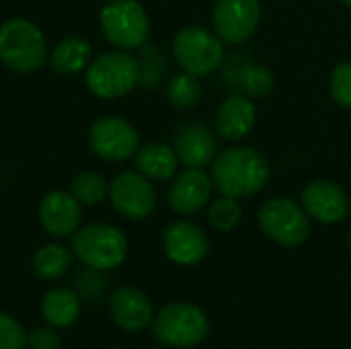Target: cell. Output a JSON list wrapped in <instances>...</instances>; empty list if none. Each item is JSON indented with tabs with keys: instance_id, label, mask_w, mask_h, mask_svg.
I'll return each mask as SVG.
<instances>
[{
	"instance_id": "cell-1",
	"label": "cell",
	"mask_w": 351,
	"mask_h": 349,
	"mask_svg": "<svg viewBox=\"0 0 351 349\" xmlns=\"http://www.w3.org/2000/svg\"><path fill=\"white\" fill-rule=\"evenodd\" d=\"M210 175L218 193L241 200L267 187L271 179V167L259 150L251 146H232L218 152Z\"/></svg>"
},
{
	"instance_id": "cell-2",
	"label": "cell",
	"mask_w": 351,
	"mask_h": 349,
	"mask_svg": "<svg viewBox=\"0 0 351 349\" xmlns=\"http://www.w3.org/2000/svg\"><path fill=\"white\" fill-rule=\"evenodd\" d=\"M47 45L41 29L27 19H8L0 25V62L21 74L43 68Z\"/></svg>"
},
{
	"instance_id": "cell-3",
	"label": "cell",
	"mask_w": 351,
	"mask_h": 349,
	"mask_svg": "<svg viewBox=\"0 0 351 349\" xmlns=\"http://www.w3.org/2000/svg\"><path fill=\"white\" fill-rule=\"evenodd\" d=\"M88 91L99 99H119L130 95L140 84L138 58L125 49L105 51L90 60L84 70Z\"/></svg>"
},
{
	"instance_id": "cell-4",
	"label": "cell",
	"mask_w": 351,
	"mask_h": 349,
	"mask_svg": "<svg viewBox=\"0 0 351 349\" xmlns=\"http://www.w3.org/2000/svg\"><path fill=\"white\" fill-rule=\"evenodd\" d=\"M72 255L86 267L111 272L125 261L128 239L117 226L103 222L86 224L72 234Z\"/></svg>"
},
{
	"instance_id": "cell-5",
	"label": "cell",
	"mask_w": 351,
	"mask_h": 349,
	"mask_svg": "<svg viewBox=\"0 0 351 349\" xmlns=\"http://www.w3.org/2000/svg\"><path fill=\"white\" fill-rule=\"evenodd\" d=\"M152 335L158 344L177 349L199 346L210 331L206 313L193 302H169L152 319Z\"/></svg>"
},
{
	"instance_id": "cell-6",
	"label": "cell",
	"mask_w": 351,
	"mask_h": 349,
	"mask_svg": "<svg viewBox=\"0 0 351 349\" xmlns=\"http://www.w3.org/2000/svg\"><path fill=\"white\" fill-rule=\"evenodd\" d=\"M261 232L280 247L296 249L302 247L311 237V216L300 202L292 197H271L257 214Z\"/></svg>"
},
{
	"instance_id": "cell-7",
	"label": "cell",
	"mask_w": 351,
	"mask_h": 349,
	"mask_svg": "<svg viewBox=\"0 0 351 349\" xmlns=\"http://www.w3.org/2000/svg\"><path fill=\"white\" fill-rule=\"evenodd\" d=\"M99 23L115 49H140L150 35L148 12L138 0H109L99 12Z\"/></svg>"
},
{
	"instance_id": "cell-8",
	"label": "cell",
	"mask_w": 351,
	"mask_h": 349,
	"mask_svg": "<svg viewBox=\"0 0 351 349\" xmlns=\"http://www.w3.org/2000/svg\"><path fill=\"white\" fill-rule=\"evenodd\" d=\"M173 56L183 72L202 78L222 68L224 41L214 33V29L189 25L177 31L173 39Z\"/></svg>"
},
{
	"instance_id": "cell-9",
	"label": "cell",
	"mask_w": 351,
	"mask_h": 349,
	"mask_svg": "<svg viewBox=\"0 0 351 349\" xmlns=\"http://www.w3.org/2000/svg\"><path fill=\"white\" fill-rule=\"evenodd\" d=\"M88 146L99 158L109 163H121L138 152L140 134L128 119L117 115H105L93 121L88 130Z\"/></svg>"
},
{
	"instance_id": "cell-10",
	"label": "cell",
	"mask_w": 351,
	"mask_h": 349,
	"mask_svg": "<svg viewBox=\"0 0 351 349\" xmlns=\"http://www.w3.org/2000/svg\"><path fill=\"white\" fill-rule=\"evenodd\" d=\"M261 23L259 0H216L212 8L214 33L230 45L249 41Z\"/></svg>"
},
{
	"instance_id": "cell-11",
	"label": "cell",
	"mask_w": 351,
	"mask_h": 349,
	"mask_svg": "<svg viewBox=\"0 0 351 349\" xmlns=\"http://www.w3.org/2000/svg\"><path fill=\"white\" fill-rule=\"evenodd\" d=\"M111 206L130 220H144L156 208V189L148 177L138 171H123L109 183Z\"/></svg>"
},
{
	"instance_id": "cell-12",
	"label": "cell",
	"mask_w": 351,
	"mask_h": 349,
	"mask_svg": "<svg viewBox=\"0 0 351 349\" xmlns=\"http://www.w3.org/2000/svg\"><path fill=\"white\" fill-rule=\"evenodd\" d=\"M306 214L321 224H339L351 214L348 191L331 179H313L300 193Z\"/></svg>"
},
{
	"instance_id": "cell-13",
	"label": "cell",
	"mask_w": 351,
	"mask_h": 349,
	"mask_svg": "<svg viewBox=\"0 0 351 349\" xmlns=\"http://www.w3.org/2000/svg\"><path fill=\"white\" fill-rule=\"evenodd\" d=\"M162 249L171 263L181 267H193L208 257L210 239L195 222L177 220L167 226L162 234Z\"/></svg>"
},
{
	"instance_id": "cell-14",
	"label": "cell",
	"mask_w": 351,
	"mask_h": 349,
	"mask_svg": "<svg viewBox=\"0 0 351 349\" xmlns=\"http://www.w3.org/2000/svg\"><path fill=\"white\" fill-rule=\"evenodd\" d=\"M173 148L185 169L212 167L218 156L216 132L202 121H185L175 130Z\"/></svg>"
},
{
	"instance_id": "cell-15",
	"label": "cell",
	"mask_w": 351,
	"mask_h": 349,
	"mask_svg": "<svg viewBox=\"0 0 351 349\" xmlns=\"http://www.w3.org/2000/svg\"><path fill=\"white\" fill-rule=\"evenodd\" d=\"M212 193L214 181L212 175L206 173V169H185L173 177L167 202L175 214L193 216L210 204Z\"/></svg>"
},
{
	"instance_id": "cell-16",
	"label": "cell",
	"mask_w": 351,
	"mask_h": 349,
	"mask_svg": "<svg viewBox=\"0 0 351 349\" xmlns=\"http://www.w3.org/2000/svg\"><path fill=\"white\" fill-rule=\"evenodd\" d=\"M82 210L80 202L62 189L49 191L39 204V222L43 230L56 239H66L80 228Z\"/></svg>"
},
{
	"instance_id": "cell-17",
	"label": "cell",
	"mask_w": 351,
	"mask_h": 349,
	"mask_svg": "<svg viewBox=\"0 0 351 349\" xmlns=\"http://www.w3.org/2000/svg\"><path fill=\"white\" fill-rule=\"evenodd\" d=\"M109 315L113 323L130 333L152 325L154 311L148 296L136 286H117L109 296Z\"/></svg>"
},
{
	"instance_id": "cell-18",
	"label": "cell",
	"mask_w": 351,
	"mask_h": 349,
	"mask_svg": "<svg viewBox=\"0 0 351 349\" xmlns=\"http://www.w3.org/2000/svg\"><path fill=\"white\" fill-rule=\"evenodd\" d=\"M257 125L255 101L243 93H230L216 111V134L228 142L245 140Z\"/></svg>"
},
{
	"instance_id": "cell-19",
	"label": "cell",
	"mask_w": 351,
	"mask_h": 349,
	"mask_svg": "<svg viewBox=\"0 0 351 349\" xmlns=\"http://www.w3.org/2000/svg\"><path fill=\"white\" fill-rule=\"evenodd\" d=\"M138 173L148 177L150 181H171L179 171V158L175 148L162 142H148L138 148L134 154Z\"/></svg>"
},
{
	"instance_id": "cell-20",
	"label": "cell",
	"mask_w": 351,
	"mask_h": 349,
	"mask_svg": "<svg viewBox=\"0 0 351 349\" xmlns=\"http://www.w3.org/2000/svg\"><path fill=\"white\" fill-rule=\"evenodd\" d=\"M80 317V296L70 288L47 290L41 298V319L53 329H68Z\"/></svg>"
},
{
	"instance_id": "cell-21",
	"label": "cell",
	"mask_w": 351,
	"mask_h": 349,
	"mask_svg": "<svg viewBox=\"0 0 351 349\" xmlns=\"http://www.w3.org/2000/svg\"><path fill=\"white\" fill-rule=\"evenodd\" d=\"M93 45L80 35H68L49 53V64L58 74H78L88 68Z\"/></svg>"
},
{
	"instance_id": "cell-22",
	"label": "cell",
	"mask_w": 351,
	"mask_h": 349,
	"mask_svg": "<svg viewBox=\"0 0 351 349\" xmlns=\"http://www.w3.org/2000/svg\"><path fill=\"white\" fill-rule=\"evenodd\" d=\"M232 93H243L251 99H263L276 88V74L257 62H245L239 70H232L228 76Z\"/></svg>"
},
{
	"instance_id": "cell-23",
	"label": "cell",
	"mask_w": 351,
	"mask_h": 349,
	"mask_svg": "<svg viewBox=\"0 0 351 349\" xmlns=\"http://www.w3.org/2000/svg\"><path fill=\"white\" fill-rule=\"evenodd\" d=\"M72 251H68L64 245H58V243H49V245H43L35 251L33 255V261H31V267H33V274L43 280V282H56V280H62L70 265H72Z\"/></svg>"
},
{
	"instance_id": "cell-24",
	"label": "cell",
	"mask_w": 351,
	"mask_h": 349,
	"mask_svg": "<svg viewBox=\"0 0 351 349\" xmlns=\"http://www.w3.org/2000/svg\"><path fill=\"white\" fill-rule=\"evenodd\" d=\"M165 93H167V101L171 107H175L179 111H189L199 105L204 86L199 82V76L181 72V74H175L169 78Z\"/></svg>"
},
{
	"instance_id": "cell-25",
	"label": "cell",
	"mask_w": 351,
	"mask_h": 349,
	"mask_svg": "<svg viewBox=\"0 0 351 349\" xmlns=\"http://www.w3.org/2000/svg\"><path fill=\"white\" fill-rule=\"evenodd\" d=\"M208 220L218 232H232L243 222V206L237 197L218 193L208 204Z\"/></svg>"
},
{
	"instance_id": "cell-26",
	"label": "cell",
	"mask_w": 351,
	"mask_h": 349,
	"mask_svg": "<svg viewBox=\"0 0 351 349\" xmlns=\"http://www.w3.org/2000/svg\"><path fill=\"white\" fill-rule=\"evenodd\" d=\"M138 66H140V84L144 88L160 86L167 76V68H169L162 51L154 43H148V41L140 47Z\"/></svg>"
},
{
	"instance_id": "cell-27",
	"label": "cell",
	"mask_w": 351,
	"mask_h": 349,
	"mask_svg": "<svg viewBox=\"0 0 351 349\" xmlns=\"http://www.w3.org/2000/svg\"><path fill=\"white\" fill-rule=\"evenodd\" d=\"M70 193L80 202V206H97L107 200L109 183L95 171H82L72 179Z\"/></svg>"
},
{
	"instance_id": "cell-28",
	"label": "cell",
	"mask_w": 351,
	"mask_h": 349,
	"mask_svg": "<svg viewBox=\"0 0 351 349\" xmlns=\"http://www.w3.org/2000/svg\"><path fill=\"white\" fill-rule=\"evenodd\" d=\"M329 93H331V99L339 107L350 109L351 111V60L339 62L331 70V76H329Z\"/></svg>"
},
{
	"instance_id": "cell-29",
	"label": "cell",
	"mask_w": 351,
	"mask_h": 349,
	"mask_svg": "<svg viewBox=\"0 0 351 349\" xmlns=\"http://www.w3.org/2000/svg\"><path fill=\"white\" fill-rule=\"evenodd\" d=\"M105 272H99V269H93V267H86L76 272L74 276V288L78 292V296H84L88 300H95L99 296H103L105 288H107V278L103 276Z\"/></svg>"
},
{
	"instance_id": "cell-30",
	"label": "cell",
	"mask_w": 351,
	"mask_h": 349,
	"mask_svg": "<svg viewBox=\"0 0 351 349\" xmlns=\"http://www.w3.org/2000/svg\"><path fill=\"white\" fill-rule=\"evenodd\" d=\"M29 333L23 329V325L0 311V349H27Z\"/></svg>"
},
{
	"instance_id": "cell-31",
	"label": "cell",
	"mask_w": 351,
	"mask_h": 349,
	"mask_svg": "<svg viewBox=\"0 0 351 349\" xmlns=\"http://www.w3.org/2000/svg\"><path fill=\"white\" fill-rule=\"evenodd\" d=\"M27 348L31 349H60L62 348V341H60V335L56 333L53 327L45 325V327H37L29 333V339H27Z\"/></svg>"
},
{
	"instance_id": "cell-32",
	"label": "cell",
	"mask_w": 351,
	"mask_h": 349,
	"mask_svg": "<svg viewBox=\"0 0 351 349\" xmlns=\"http://www.w3.org/2000/svg\"><path fill=\"white\" fill-rule=\"evenodd\" d=\"M341 2H343V4H346V6L351 10V0H341Z\"/></svg>"
},
{
	"instance_id": "cell-33",
	"label": "cell",
	"mask_w": 351,
	"mask_h": 349,
	"mask_svg": "<svg viewBox=\"0 0 351 349\" xmlns=\"http://www.w3.org/2000/svg\"><path fill=\"white\" fill-rule=\"evenodd\" d=\"M109 349H123V348H109Z\"/></svg>"
}]
</instances>
